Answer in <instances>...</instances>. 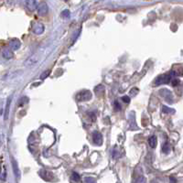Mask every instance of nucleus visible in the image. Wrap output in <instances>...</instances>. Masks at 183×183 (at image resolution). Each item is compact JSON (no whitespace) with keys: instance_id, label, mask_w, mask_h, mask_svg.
Here are the masks:
<instances>
[{"instance_id":"obj_23","label":"nucleus","mask_w":183,"mask_h":183,"mask_svg":"<svg viewBox=\"0 0 183 183\" xmlns=\"http://www.w3.org/2000/svg\"><path fill=\"white\" fill-rule=\"evenodd\" d=\"M0 171H1V169H0Z\"/></svg>"},{"instance_id":"obj_16","label":"nucleus","mask_w":183,"mask_h":183,"mask_svg":"<svg viewBox=\"0 0 183 183\" xmlns=\"http://www.w3.org/2000/svg\"><path fill=\"white\" fill-rule=\"evenodd\" d=\"M162 111L164 112V113H167V114H173L174 113V109H170V108H168V107H167V106H163L162 107Z\"/></svg>"},{"instance_id":"obj_20","label":"nucleus","mask_w":183,"mask_h":183,"mask_svg":"<svg viewBox=\"0 0 183 183\" xmlns=\"http://www.w3.org/2000/svg\"><path fill=\"white\" fill-rule=\"evenodd\" d=\"M49 73H50V71H44V72L42 73V75L40 76V78H41V79H44V78H46V77L49 75Z\"/></svg>"},{"instance_id":"obj_13","label":"nucleus","mask_w":183,"mask_h":183,"mask_svg":"<svg viewBox=\"0 0 183 183\" xmlns=\"http://www.w3.org/2000/svg\"><path fill=\"white\" fill-rule=\"evenodd\" d=\"M12 166H13V170H14L15 175H16L18 178H19V177H20V171H19V167H18L17 162H16L14 159H12Z\"/></svg>"},{"instance_id":"obj_11","label":"nucleus","mask_w":183,"mask_h":183,"mask_svg":"<svg viewBox=\"0 0 183 183\" xmlns=\"http://www.w3.org/2000/svg\"><path fill=\"white\" fill-rule=\"evenodd\" d=\"M2 55H3V57H4L5 59H7V60L12 59V58H13V56H14V54H13L12 50H9V49H6V50H4L2 51Z\"/></svg>"},{"instance_id":"obj_18","label":"nucleus","mask_w":183,"mask_h":183,"mask_svg":"<svg viewBox=\"0 0 183 183\" xmlns=\"http://www.w3.org/2000/svg\"><path fill=\"white\" fill-rule=\"evenodd\" d=\"M80 178H80V176H79L77 173H73V174H72V180H73V181H79Z\"/></svg>"},{"instance_id":"obj_19","label":"nucleus","mask_w":183,"mask_h":183,"mask_svg":"<svg viewBox=\"0 0 183 183\" xmlns=\"http://www.w3.org/2000/svg\"><path fill=\"white\" fill-rule=\"evenodd\" d=\"M122 100L125 102V103H126V104H128V103H130V98H129V96H123V98H122Z\"/></svg>"},{"instance_id":"obj_2","label":"nucleus","mask_w":183,"mask_h":183,"mask_svg":"<svg viewBox=\"0 0 183 183\" xmlns=\"http://www.w3.org/2000/svg\"><path fill=\"white\" fill-rule=\"evenodd\" d=\"M159 95L168 103H172L173 102V95L170 91H168L167 89H162L159 91Z\"/></svg>"},{"instance_id":"obj_4","label":"nucleus","mask_w":183,"mask_h":183,"mask_svg":"<svg viewBox=\"0 0 183 183\" xmlns=\"http://www.w3.org/2000/svg\"><path fill=\"white\" fill-rule=\"evenodd\" d=\"M39 59H40L39 54H38V53H35V54H33L32 56H30L29 58H28V60L25 61V65L28 66V67L34 66V65L39 61Z\"/></svg>"},{"instance_id":"obj_5","label":"nucleus","mask_w":183,"mask_h":183,"mask_svg":"<svg viewBox=\"0 0 183 183\" xmlns=\"http://www.w3.org/2000/svg\"><path fill=\"white\" fill-rule=\"evenodd\" d=\"M37 9H38V14H39L40 16H41V17L45 16V15L48 13V11H49L48 5H47L45 2H41V3L38 6Z\"/></svg>"},{"instance_id":"obj_17","label":"nucleus","mask_w":183,"mask_h":183,"mask_svg":"<svg viewBox=\"0 0 183 183\" xmlns=\"http://www.w3.org/2000/svg\"><path fill=\"white\" fill-rule=\"evenodd\" d=\"M162 150H163V152H164V153H168V152H169V150H170V147H169V146H168V144H167V143H166V144L163 146V147H162Z\"/></svg>"},{"instance_id":"obj_14","label":"nucleus","mask_w":183,"mask_h":183,"mask_svg":"<svg viewBox=\"0 0 183 183\" xmlns=\"http://www.w3.org/2000/svg\"><path fill=\"white\" fill-rule=\"evenodd\" d=\"M148 144H149L150 147H152V148H155L157 147V137H156V136H152L148 139Z\"/></svg>"},{"instance_id":"obj_21","label":"nucleus","mask_w":183,"mask_h":183,"mask_svg":"<svg viewBox=\"0 0 183 183\" xmlns=\"http://www.w3.org/2000/svg\"><path fill=\"white\" fill-rule=\"evenodd\" d=\"M171 84H172L173 86H176V85L179 84V80H177V79L173 80V81H172V82H171Z\"/></svg>"},{"instance_id":"obj_9","label":"nucleus","mask_w":183,"mask_h":183,"mask_svg":"<svg viewBox=\"0 0 183 183\" xmlns=\"http://www.w3.org/2000/svg\"><path fill=\"white\" fill-rule=\"evenodd\" d=\"M32 30H33V32H34L35 34L40 35V34L43 33V31H44V26H43L42 24H40V23L36 24V25L33 27Z\"/></svg>"},{"instance_id":"obj_15","label":"nucleus","mask_w":183,"mask_h":183,"mask_svg":"<svg viewBox=\"0 0 183 183\" xmlns=\"http://www.w3.org/2000/svg\"><path fill=\"white\" fill-rule=\"evenodd\" d=\"M172 75H183V69L181 67H175L172 71Z\"/></svg>"},{"instance_id":"obj_8","label":"nucleus","mask_w":183,"mask_h":183,"mask_svg":"<svg viewBox=\"0 0 183 183\" xmlns=\"http://www.w3.org/2000/svg\"><path fill=\"white\" fill-rule=\"evenodd\" d=\"M93 139L95 141V144H97L98 146H101L102 143H103V137H102V135L99 133V132H95L93 134Z\"/></svg>"},{"instance_id":"obj_1","label":"nucleus","mask_w":183,"mask_h":183,"mask_svg":"<svg viewBox=\"0 0 183 183\" xmlns=\"http://www.w3.org/2000/svg\"><path fill=\"white\" fill-rule=\"evenodd\" d=\"M172 79V73L170 74H162V75H159L158 77H157L154 81V85L157 86V85H160V84H163V83H167L171 81Z\"/></svg>"},{"instance_id":"obj_10","label":"nucleus","mask_w":183,"mask_h":183,"mask_svg":"<svg viewBox=\"0 0 183 183\" xmlns=\"http://www.w3.org/2000/svg\"><path fill=\"white\" fill-rule=\"evenodd\" d=\"M9 45H10V48L13 50H19V48H20V41L19 40H11L10 41V43H9Z\"/></svg>"},{"instance_id":"obj_12","label":"nucleus","mask_w":183,"mask_h":183,"mask_svg":"<svg viewBox=\"0 0 183 183\" xmlns=\"http://www.w3.org/2000/svg\"><path fill=\"white\" fill-rule=\"evenodd\" d=\"M10 103H11V97H9L8 99L7 102V105H6V111H5V120H7L9 118V109H10Z\"/></svg>"},{"instance_id":"obj_7","label":"nucleus","mask_w":183,"mask_h":183,"mask_svg":"<svg viewBox=\"0 0 183 183\" xmlns=\"http://www.w3.org/2000/svg\"><path fill=\"white\" fill-rule=\"evenodd\" d=\"M40 175L41 176V178H42L43 179H45V180H47V181L51 180L52 178H53L52 174H51L50 172L45 170V169H41V170L40 171Z\"/></svg>"},{"instance_id":"obj_6","label":"nucleus","mask_w":183,"mask_h":183,"mask_svg":"<svg viewBox=\"0 0 183 183\" xmlns=\"http://www.w3.org/2000/svg\"><path fill=\"white\" fill-rule=\"evenodd\" d=\"M26 7L27 9L29 10V11H34L37 8H38V5H37V1L36 0H26Z\"/></svg>"},{"instance_id":"obj_22","label":"nucleus","mask_w":183,"mask_h":183,"mask_svg":"<svg viewBox=\"0 0 183 183\" xmlns=\"http://www.w3.org/2000/svg\"><path fill=\"white\" fill-rule=\"evenodd\" d=\"M115 105H116V110H120V109H121V106H120V105H118V103H117V102H116V103H115Z\"/></svg>"},{"instance_id":"obj_3","label":"nucleus","mask_w":183,"mask_h":183,"mask_svg":"<svg viewBox=\"0 0 183 183\" xmlns=\"http://www.w3.org/2000/svg\"><path fill=\"white\" fill-rule=\"evenodd\" d=\"M76 98L79 100V101H88L92 98V94L90 91H82L81 93H79L76 96Z\"/></svg>"}]
</instances>
